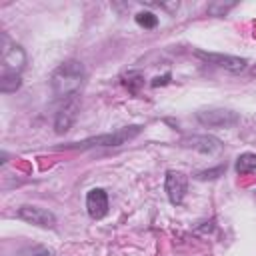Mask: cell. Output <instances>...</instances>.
Here are the masks:
<instances>
[{"mask_svg": "<svg viewBox=\"0 0 256 256\" xmlns=\"http://www.w3.org/2000/svg\"><path fill=\"white\" fill-rule=\"evenodd\" d=\"M86 78L84 64L78 60H66L62 62L50 76V88L56 98L60 100H70L76 98L82 84Z\"/></svg>", "mask_w": 256, "mask_h": 256, "instance_id": "obj_1", "label": "cell"}, {"mask_svg": "<svg viewBox=\"0 0 256 256\" xmlns=\"http://www.w3.org/2000/svg\"><path fill=\"white\" fill-rule=\"evenodd\" d=\"M142 132V126H126V128H120L116 132H108V134H102V136H92V138H86L82 142H72L68 144V148H92V146H122L126 142H130L132 138H136L138 134Z\"/></svg>", "mask_w": 256, "mask_h": 256, "instance_id": "obj_2", "label": "cell"}, {"mask_svg": "<svg viewBox=\"0 0 256 256\" xmlns=\"http://www.w3.org/2000/svg\"><path fill=\"white\" fill-rule=\"evenodd\" d=\"M196 120L208 128H230L240 122V116L228 108H210V110L196 112Z\"/></svg>", "mask_w": 256, "mask_h": 256, "instance_id": "obj_3", "label": "cell"}, {"mask_svg": "<svg viewBox=\"0 0 256 256\" xmlns=\"http://www.w3.org/2000/svg\"><path fill=\"white\" fill-rule=\"evenodd\" d=\"M2 66L4 72H22L26 66V52L16 42H10L6 34H2Z\"/></svg>", "mask_w": 256, "mask_h": 256, "instance_id": "obj_4", "label": "cell"}, {"mask_svg": "<svg viewBox=\"0 0 256 256\" xmlns=\"http://www.w3.org/2000/svg\"><path fill=\"white\" fill-rule=\"evenodd\" d=\"M186 188H188V178H186V174L176 172V170H168V172H166L164 190H166L168 200H170L174 206L182 204L184 194H186Z\"/></svg>", "mask_w": 256, "mask_h": 256, "instance_id": "obj_5", "label": "cell"}, {"mask_svg": "<svg viewBox=\"0 0 256 256\" xmlns=\"http://www.w3.org/2000/svg\"><path fill=\"white\" fill-rule=\"evenodd\" d=\"M194 54H196L198 58L210 62V64H216V66H220V68H226V70L232 72V74L242 72V70L246 68V64H248L246 58H238V56H230V54H214V52H202V50H196Z\"/></svg>", "mask_w": 256, "mask_h": 256, "instance_id": "obj_6", "label": "cell"}, {"mask_svg": "<svg viewBox=\"0 0 256 256\" xmlns=\"http://www.w3.org/2000/svg\"><path fill=\"white\" fill-rule=\"evenodd\" d=\"M18 218L28 222V224L42 226V228H54V224H56V216L50 210L38 208V206H30V204L18 208Z\"/></svg>", "mask_w": 256, "mask_h": 256, "instance_id": "obj_7", "label": "cell"}, {"mask_svg": "<svg viewBox=\"0 0 256 256\" xmlns=\"http://www.w3.org/2000/svg\"><path fill=\"white\" fill-rule=\"evenodd\" d=\"M78 100L76 98H70V100H64V106L56 112V118H54V128L58 134H64L72 128L76 116H78Z\"/></svg>", "mask_w": 256, "mask_h": 256, "instance_id": "obj_8", "label": "cell"}, {"mask_svg": "<svg viewBox=\"0 0 256 256\" xmlns=\"http://www.w3.org/2000/svg\"><path fill=\"white\" fill-rule=\"evenodd\" d=\"M86 210L94 220H100L108 214V194L104 188H92L86 194Z\"/></svg>", "mask_w": 256, "mask_h": 256, "instance_id": "obj_9", "label": "cell"}, {"mask_svg": "<svg viewBox=\"0 0 256 256\" xmlns=\"http://www.w3.org/2000/svg\"><path fill=\"white\" fill-rule=\"evenodd\" d=\"M184 146H190L202 154H218L222 150V142L214 136L208 134H200V136H190L184 140Z\"/></svg>", "mask_w": 256, "mask_h": 256, "instance_id": "obj_10", "label": "cell"}, {"mask_svg": "<svg viewBox=\"0 0 256 256\" xmlns=\"http://www.w3.org/2000/svg\"><path fill=\"white\" fill-rule=\"evenodd\" d=\"M20 86H22V78H20L18 72H4V70H2V76H0V90H2L4 94L16 92Z\"/></svg>", "mask_w": 256, "mask_h": 256, "instance_id": "obj_11", "label": "cell"}, {"mask_svg": "<svg viewBox=\"0 0 256 256\" xmlns=\"http://www.w3.org/2000/svg\"><path fill=\"white\" fill-rule=\"evenodd\" d=\"M236 172L238 174H250V172H256V154L254 152H244L236 158V164H234Z\"/></svg>", "mask_w": 256, "mask_h": 256, "instance_id": "obj_12", "label": "cell"}, {"mask_svg": "<svg viewBox=\"0 0 256 256\" xmlns=\"http://www.w3.org/2000/svg\"><path fill=\"white\" fill-rule=\"evenodd\" d=\"M134 20H136V24H138V26L148 28V30L158 26V16H156V14H152V12H138V14L134 16Z\"/></svg>", "mask_w": 256, "mask_h": 256, "instance_id": "obj_13", "label": "cell"}, {"mask_svg": "<svg viewBox=\"0 0 256 256\" xmlns=\"http://www.w3.org/2000/svg\"><path fill=\"white\" fill-rule=\"evenodd\" d=\"M122 82L130 88V92H136V90H138V86H142V84H144V80H142V74H140V72H128V74H124V76H122Z\"/></svg>", "mask_w": 256, "mask_h": 256, "instance_id": "obj_14", "label": "cell"}, {"mask_svg": "<svg viewBox=\"0 0 256 256\" xmlns=\"http://www.w3.org/2000/svg\"><path fill=\"white\" fill-rule=\"evenodd\" d=\"M18 256H52V250L44 246H24L18 250Z\"/></svg>", "mask_w": 256, "mask_h": 256, "instance_id": "obj_15", "label": "cell"}, {"mask_svg": "<svg viewBox=\"0 0 256 256\" xmlns=\"http://www.w3.org/2000/svg\"><path fill=\"white\" fill-rule=\"evenodd\" d=\"M230 8H234V2H230V4H210L208 12L214 14V16H224V12L230 10Z\"/></svg>", "mask_w": 256, "mask_h": 256, "instance_id": "obj_16", "label": "cell"}, {"mask_svg": "<svg viewBox=\"0 0 256 256\" xmlns=\"http://www.w3.org/2000/svg\"><path fill=\"white\" fill-rule=\"evenodd\" d=\"M226 170V166H218V168H214V170H204V172H198L196 174V178H200V180H204V178H216L218 174H222Z\"/></svg>", "mask_w": 256, "mask_h": 256, "instance_id": "obj_17", "label": "cell"}, {"mask_svg": "<svg viewBox=\"0 0 256 256\" xmlns=\"http://www.w3.org/2000/svg\"><path fill=\"white\" fill-rule=\"evenodd\" d=\"M168 78H170V74H164L162 78L158 76V78H154V80H152V86H160V84H166V82H168Z\"/></svg>", "mask_w": 256, "mask_h": 256, "instance_id": "obj_18", "label": "cell"}]
</instances>
